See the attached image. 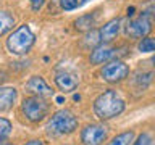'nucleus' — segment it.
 <instances>
[{
    "instance_id": "4",
    "label": "nucleus",
    "mask_w": 155,
    "mask_h": 145,
    "mask_svg": "<svg viewBox=\"0 0 155 145\" xmlns=\"http://www.w3.org/2000/svg\"><path fill=\"white\" fill-rule=\"evenodd\" d=\"M21 111L23 114L26 116L28 121L31 123H41V121L45 118L50 111V105L47 103L42 97H29V98H24L21 103Z\"/></svg>"
},
{
    "instance_id": "23",
    "label": "nucleus",
    "mask_w": 155,
    "mask_h": 145,
    "mask_svg": "<svg viewBox=\"0 0 155 145\" xmlns=\"http://www.w3.org/2000/svg\"><path fill=\"white\" fill-rule=\"evenodd\" d=\"M0 145H13V143H7V142H0Z\"/></svg>"
},
{
    "instance_id": "14",
    "label": "nucleus",
    "mask_w": 155,
    "mask_h": 145,
    "mask_svg": "<svg viewBox=\"0 0 155 145\" xmlns=\"http://www.w3.org/2000/svg\"><path fill=\"white\" fill-rule=\"evenodd\" d=\"M95 24V14H84V16L78 18L74 21V27L78 31H91Z\"/></svg>"
},
{
    "instance_id": "3",
    "label": "nucleus",
    "mask_w": 155,
    "mask_h": 145,
    "mask_svg": "<svg viewBox=\"0 0 155 145\" xmlns=\"http://www.w3.org/2000/svg\"><path fill=\"white\" fill-rule=\"evenodd\" d=\"M34 40H36V37H34V32L31 31V27L28 24H23L8 36L7 47L13 55H26L32 48Z\"/></svg>"
},
{
    "instance_id": "8",
    "label": "nucleus",
    "mask_w": 155,
    "mask_h": 145,
    "mask_svg": "<svg viewBox=\"0 0 155 145\" xmlns=\"http://www.w3.org/2000/svg\"><path fill=\"white\" fill-rule=\"evenodd\" d=\"M24 90L29 92L31 95H36V97H53V90L52 87L44 81V77L41 76H32L26 84H24Z\"/></svg>"
},
{
    "instance_id": "7",
    "label": "nucleus",
    "mask_w": 155,
    "mask_h": 145,
    "mask_svg": "<svg viewBox=\"0 0 155 145\" xmlns=\"http://www.w3.org/2000/svg\"><path fill=\"white\" fill-rule=\"evenodd\" d=\"M107 140V127L100 124H87L81 130V142L84 145H102Z\"/></svg>"
},
{
    "instance_id": "1",
    "label": "nucleus",
    "mask_w": 155,
    "mask_h": 145,
    "mask_svg": "<svg viewBox=\"0 0 155 145\" xmlns=\"http://www.w3.org/2000/svg\"><path fill=\"white\" fill-rule=\"evenodd\" d=\"M124 100L116 94V90H105L94 102V111L102 121L116 118L124 111Z\"/></svg>"
},
{
    "instance_id": "20",
    "label": "nucleus",
    "mask_w": 155,
    "mask_h": 145,
    "mask_svg": "<svg viewBox=\"0 0 155 145\" xmlns=\"http://www.w3.org/2000/svg\"><path fill=\"white\" fill-rule=\"evenodd\" d=\"M84 3L82 0H60V5H61V8L63 10H74L78 7H81V5Z\"/></svg>"
},
{
    "instance_id": "21",
    "label": "nucleus",
    "mask_w": 155,
    "mask_h": 145,
    "mask_svg": "<svg viewBox=\"0 0 155 145\" xmlns=\"http://www.w3.org/2000/svg\"><path fill=\"white\" fill-rule=\"evenodd\" d=\"M44 3H45V0H31V8L34 11H39L44 7Z\"/></svg>"
},
{
    "instance_id": "11",
    "label": "nucleus",
    "mask_w": 155,
    "mask_h": 145,
    "mask_svg": "<svg viewBox=\"0 0 155 145\" xmlns=\"http://www.w3.org/2000/svg\"><path fill=\"white\" fill-rule=\"evenodd\" d=\"M120 26H121V19H120V18L111 19V21H108L105 26H102V29L99 31V34H100V42H102V44L111 42L116 36H118Z\"/></svg>"
},
{
    "instance_id": "2",
    "label": "nucleus",
    "mask_w": 155,
    "mask_h": 145,
    "mask_svg": "<svg viewBox=\"0 0 155 145\" xmlns=\"http://www.w3.org/2000/svg\"><path fill=\"white\" fill-rule=\"evenodd\" d=\"M79 121L71 110H60L47 121L45 130L50 137H61L74 132L78 129Z\"/></svg>"
},
{
    "instance_id": "12",
    "label": "nucleus",
    "mask_w": 155,
    "mask_h": 145,
    "mask_svg": "<svg viewBox=\"0 0 155 145\" xmlns=\"http://www.w3.org/2000/svg\"><path fill=\"white\" fill-rule=\"evenodd\" d=\"M18 92L15 87H0V113L13 108Z\"/></svg>"
},
{
    "instance_id": "5",
    "label": "nucleus",
    "mask_w": 155,
    "mask_h": 145,
    "mask_svg": "<svg viewBox=\"0 0 155 145\" xmlns=\"http://www.w3.org/2000/svg\"><path fill=\"white\" fill-rule=\"evenodd\" d=\"M129 74V66L121 60H110L100 69V77L108 84H116L126 79Z\"/></svg>"
},
{
    "instance_id": "24",
    "label": "nucleus",
    "mask_w": 155,
    "mask_h": 145,
    "mask_svg": "<svg viewBox=\"0 0 155 145\" xmlns=\"http://www.w3.org/2000/svg\"><path fill=\"white\" fill-rule=\"evenodd\" d=\"M82 2H86V0H82Z\"/></svg>"
},
{
    "instance_id": "18",
    "label": "nucleus",
    "mask_w": 155,
    "mask_h": 145,
    "mask_svg": "<svg viewBox=\"0 0 155 145\" xmlns=\"http://www.w3.org/2000/svg\"><path fill=\"white\" fill-rule=\"evenodd\" d=\"M153 48H155V42L152 37H144L139 42V50L142 53H150V52H153Z\"/></svg>"
},
{
    "instance_id": "10",
    "label": "nucleus",
    "mask_w": 155,
    "mask_h": 145,
    "mask_svg": "<svg viewBox=\"0 0 155 145\" xmlns=\"http://www.w3.org/2000/svg\"><path fill=\"white\" fill-rule=\"evenodd\" d=\"M116 48L115 47H110V45H107V44H104V45H97L94 50H92L91 53V63L92 65H100V63H104V61H110V60H113V58L116 56Z\"/></svg>"
},
{
    "instance_id": "22",
    "label": "nucleus",
    "mask_w": 155,
    "mask_h": 145,
    "mask_svg": "<svg viewBox=\"0 0 155 145\" xmlns=\"http://www.w3.org/2000/svg\"><path fill=\"white\" fill-rule=\"evenodd\" d=\"M26 145H44V142H42V140H39V139H34V140L26 142Z\"/></svg>"
},
{
    "instance_id": "6",
    "label": "nucleus",
    "mask_w": 155,
    "mask_h": 145,
    "mask_svg": "<svg viewBox=\"0 0 155 145\" xmlns=\"http://www.w3.org/2000/svg\"><path fill=\"white\" fill-rule=\"evenodd\" d=\"M150 31H152V14L149 11L140 13L137 18H133L131 21H128V24L124 27L126 36H129L133 39L145 37Z\"/></svg>"
},
{
    "instance_id": "13",
    "label": "nucleus",
    "mask_w": 155,
    "mask_h": 145,
    "mask_svg": "<svg viewBox=\"0 0 155 145\" xmlns=\"http://www.w3.org/2000/svg\"><path fill=\"white\" fill-rule=\"evenodd\" d=\"M15 26V16L7 10L0 11V36L7 34L8 31H12Z\"/></svg>"
},
{
    "instance_id": "16",
    "label": "nucleus",
    "mask_w": 155,
    "mask_h": 145,
    "mask_svg": "<svg viewBox=\"0 0 155 145\" xmlns=\"http://www.w3.org/2000/svg\"><path fill=\"white\" fill-rule=\"evenodd\" d=\"M100 34L99 31H91L87 32V36L84 37V45L86 47H89V48H95L97 45H100Z\"/></svg>"
},
{
    "instance_id": "17",
    "label": "nucleus",
    "mask_w": 155,
    "mask_h": 145,
    "mask_svg": "<svg viewBox=\"0 0 155 145\" xmlns=\"http://www.w3.org/2000/svg\"><path fill=\"white\" fill-rule=\"evenodd\" d=\"M12 134V123L7 118H0V142H3Z\"/></svg>"
},
{
    "instance_id": "15",
    "label": "nucleus",
    "mask_w": 155,
    "mask_h": 145,
    "mask_svg": "<svg viewBox=\"0 0 155 145\" xmlns=\"http://www.w3.org/2000/svg\"><path fill=\"white\" fill-rule=\"evenodd\" d=\"M133 139H134V130H126V132L115 135L107 145H131Z\"/></svg>"
},
{
    "instance_id": "19",
    "label": "nucleus",
    "mask_w": 155,
    "mask_h": 145,
    "mask_svg": "<svg viewBox=\"0 0 155 145\" xmlns=\"http://www.w3.org/2000/svg\"><path fill=\"white\" fill-rule=\"evenodd\" d=\"M134 145H153V135L152 132H142L134 142Z\"/></svg>"
},
{
    "instance_id": "9",
    "label": "nucleus",
    "mask_w": 155,
    "mask_h": 145,
    "mask_svg": "<svg viewBox=\"0 0 155 145\" xmlns=\"http://www.w3.org/2000/svg\"><path fill=\"white\" fill-rule=\"evenodd\" d=\"M55 84L63 94H68V92H73L78 87L79 79H78L76 74H73L70 71H60L55 74Z\"/></svg>"
}]
</instances>
